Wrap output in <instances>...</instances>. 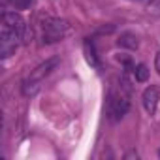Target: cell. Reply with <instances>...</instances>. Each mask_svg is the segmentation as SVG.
<instances>
[{
	"label": "cell",
	"instance_id": "1",
	"mask_svg": "<svg viewBox=\"0 0 160 160\" xmlns=\"http://www.w3.org/2000/svg\"><path fill=\"white\" fill-rule=\"evenodd\" d=\"M2 30H8L12 34H15L21 42H28V27L25 23V19L15 13V12H6L2 15Z\"/></svg>",
	"mask_w": 160,
	"mask_h": 160
},
{
	"label": "cell",
	"instance_id": "2",
	"mask_svg": "<svg viewBox=\"0 0 160 160\" xmlns=\"http://www.w3.org/2000/svg\"><path fill=\"white\" fill-rule=\"evenodd\" d=\"M68 34V23L62 19H47L42 25V38L45 43H55Z\"/></svg>",
	"mask_w": 160,
	"mask_h": 160
},
{
	"label": "cell",
	"instance_id": "3",
	"mask_svg": "<svg viewBox=\"0 0 160 160\" xmlns=\"http://www.w3.org/2000/svg\"><path fill=\"white\" fill-rule=\"evenodd\" d=\"M130 108V102H128V92H124L121 89V92H111L109 94V100H108V115L111 121H121L126 111Z\"/></svg>",
	"mask_w": 160,
	"mask_h": 160
},
{
	"label": "cell",
	"instance_id": "4",
	"mask_svg": "<svg viewBox=\"0 0 160 160\" xmlns=\"http://www.w3.org/2000/svg\"><path fill=\"white\" fill-rule=\"evenodd\" d=\"M19 42H21V40H19L15 34H12V32H8V30H2V28H0V57H2V58L12 57V55L15 53Z\"/></svg>",
	"mask_w": 160,
	"mask_h": 160
},
{
	"label": "cell",
	"instance_id": "5",
	"mask_svg": "<svg viewBox=\"0 0 160 160\" xmlns=\"http://www.w3.org/2000/svg\"><path fill=\"white\" fill-rule=\"evenodd\" d=\"M57 64H58V58H49V60L42 62V64L28 75V79H30V81H36V83H42V79H43L45 75H49V73L55 70Z\"/></svg>",
	"mask_w": 160,
	"mask_h": 160
},
{
	"label": "cell",
	"instance_id": "6",
	"mask_svg": "<svg viewBox=\"0 0 160 160\" xmlns=\"http://www.w3.org/2000/svg\"><path fill=\"white\" fill-rule=\"evenodd\" d=\"M141 100H143V108H145V111H147L149 115H152V113L156 111V106H158V87H154V85L147 87V89L143 91Z\"/></svg>",
	"mask_w": 160,
	"mask_h": 160
},
{
	"label": "cell",
	"instance_id": "7",
	"mask_svg": "<svg viewBox=\"0 0 160 160\" xmlns=\"http://www.w3.org/2000/svg\"><path fill=\"white\" fill-rule=\"evenodd\" d=\"M117 43H119V47H124V49H138V45H139L138 38L134 34H130V32L121 34V38H119Z\"/></svg>",
	"mask_w": 160,
	"mask_h": 160
},
{
	"label": "cell",
	"instance_id": "8",
	"mask_svg": "<svg viewBox=\"0 0 160 160\" xmlns=\"http://www.w3.org/2000/svg\"><path fill=\"white\" fill-rule=\"evenodd\" d=\"M83 51H85V58H87V62L92 64V66H98L96 51H94V45H92L91 40H85V43H83Z\"/></svg>",
	"mask_w": 160,
	"mask_h": 160
},
{
	"label": "cell",
	"instance_id": "9",
	"mask_svg": "<svg viewBox=\"0 0 160 160\" xmlns=\"http://www.w3.org/2000/svg\"><path fill=\"white\" fill-rule=\"evenodd\" d=\"M134 77H136V81H139V83L147 81V77H149V68H147L145 64H138V66L134 68Z\"/></svg>",
	"mask_w": 160,
	"mask_h": 160
},
{
	"label": "cell",
	"instance_id": "10",
	"mask_svg": "<svg viewBox=\"0 0 160 160\" xmlns=\"http://www.w3.org/2000/svg\"><path fill=\"white\" fill-rule=\"evenodd\" d=\"M38 91H40V83L30 81V79H27V81L23 83V94L25 96H34Z\"/></svg>",
	"mask_w": 160,
	"mask_h": 160
},
{
	"label": "cell",
	"instance_id": "11",
	"mask_svg": "<svg viewBox=\"0 0 160 160\" xmlns=\"http://www.w3.org/2000/svg\"><path fill=\"white\" fill-rule=\"evenodd\" d=\"M8 4L15 10H27L32 4V0H8Z\"/></svg>",
	"mask_w": 160,
	"mask_h": 160
},
{
	"label": "cell",
	"instance_id": "12",
	"mask_svg": "<svg viewBox=\"0 0 160 160\" xmlns=\"http://www.w3.org/2000/svg\"><path fill=\"white\" fill-rule=\"evenodd\" d=\"M149 12L160 13V0H151V2H149Z\"/></svg>",
	"mask_w": 160,
	"mask_h": 160
},
{
	"label": "cell",
	"instance_id": "13",
	"mask_svg": "<svg viewBox=\"0 0 160 160\" xmlns=\"http://www.w3.org/2000/svg\"><path fill=\"white\" fill-rule=\"evenodd\" d=\"M154 68H156V72L160 73V51L156 53V58H154Z\"/></svg>",
	"mask_w": 160,
	"mask_h": 160
},
{
	"label": "cell",
	"instance_id": "14",
	"mask_svg": "<svg viewBox=\"0 0 160 160\" xmlns=\"http://www.w3.org/2000/svg\"><path fill=\"white\" fill-rule=\"evenodd\" d=\"M134 2H139V0H134Z\"/></svg>",
	"mask_w": 160,
	"mask_h": 160
},
{
	"label": "cell",
	"instance_id": "15",
	"mask_svg": "<svg viewBox=\"0 0 160 160\" xmlns=\"http://www.w3.org/2000/svg\"><path fill=\"white\" fill-rule=\"evenodd\" d=\"M158 154H160V152H158Z\"/></svg>",
	"mask_w": 160,
	"mask_h": 160
}]
</instances>
